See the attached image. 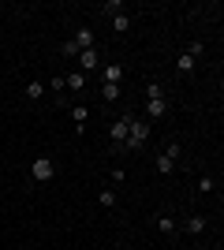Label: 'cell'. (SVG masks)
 Listing matches in <instances>:
<instances>
[{
	"label": "cell",
	"mask_w": 224,
	"mask_h": 250,
	"mask_svg": "<svg viewBox=\"0 0 224 250\" xmlns=\"http://www.w3.org/2000/svg\"><path fill=\"white\" fill-rule=\"evenodd\" d=\"M153 224H157V231H161V235H176V228H180L172 213H161V217H153Z\"/></svg>",
	"instance_id": "cell-7"
},
{
	"label": "cell",
	"mask_w": 224,
	"mask_h": 250,
	"mask_svg": "<svg viewBox=\"0 0 224 250\" xmlns=\"http://www.w3.org/2000/svg\"><path fill=\"white\" fill-rule=\"evenodd\" d=\"M60 52L71 60V56H79V45H75V42H64V45H60Z\"/></svg>",
	"instance_id": "cell-22"
},
{
	"label": "cell",
	"mask_w": 224,
	"mask_h": 250,
	"mask_svg": "<svg viewBox=\"0 0 224 250\" xmlns=\"http://www.w3.org/2000/svg\"><path fill=\"white\" fill-rule=\"evenodd\" d=\"M194 67H198V60H194V56H187V52H180V60H176V71H180V75H194Z\"/></svg>",
	"instance_id": "cell-11"
},
{
	"label": "cell",
	"mask_w": 224,
	"mask_h": 250,
	"mask_svg": "<svg viewBox=\"0 0 224 250\" xmlns=\"http://www.w3.org/2000/svg\"><path fill=\"white\" fill-rule=\"evenodd\" d=\"M71 120H75V131L82 135V131H86V120H90V108H86V104H75V108H71Z\"/></svg>",
	"instance_id": "cell-8"
},
{
	"label": "cell",
	"mask_w": 224,
	"mask_h": 250,
	"mask_svg": "<svg viewBox=\"0 0 224 250\" xmlns=\"http://www.w3.org/2000/svg\"><path fill=\"white\" fill-rule=\"evenodd\" d=\"M53 176H56V161L53 157H38V161L30 165V179L34 183H49Z\"/></svg>",
	"instance_id": "cell-2"
},
{
	"label": "cell",
	"mask_w": 224,
	"mask_h": 250,
	"mask_svg": "<svg viewBox=\"0 0 224 250\" xmlns=\"http://www.w3.org/2000/svg\"><path fill=\"white\" fill-rule=\"evenodd\" d=\"M120 94H123V86H112V83H101V97H105V101H120Z\"/></svg>",
	"instance_id": "cell-14"
},
{
	"label": "cell",
	"mask_w": 224,
	"mask_h": 250,
	"mask_svg": "<svg viewBox=\"0 0 224 250\" xmlns=\"http://www.w3.org/2000/svg\"><path fill=\"white\" fill-rule=\"evenodd\" d=\"M198 190H202V194H209V190H213V176H202V179H198Z\"/></svg>",
	"instance_id": "cell-23"
},
{
	"label": "cell",
	"mask_w": 224,
	"mask_h": 250,
	"mask_svg": "<svg viewBox=\"0 0 224 250\" xmlns=\"http://www.w3.org/2000/svg\"><path fill=\"white\" fill-rule=\"evenodd\" d=\"M71 42L79 45V52H86V49H97V30H94V26H79Z\"/></svg>",
	"instance_id": "cell-3"
},
{
	"label": "cell",
	"mask_w": 224,
	"mask_h": 250,
	"mask_svg": "<svg viewBox=\"0 0 224 250\" xmlns=\"http://www.w3.org/2000/svg\"><path fill=\"white\" fill-rule=\"evenodd\" d=\"M120 8H123L120 0H105V4H101L97 11H105V15H120Z\"/></svg>",
	"instance_id": "cell-20"
},
{
	"label": "cell",
	"mask_w": 224,
	"mask_h": 250,
	"mask_svg": "<svg viewBox=\"0 0 224 250\" xmlns=\"http://www.w3.org/2000/svg\"><path fill=\"white\" fill-rule=\"evenodd\" d=\"M187 56H194V60H198V56H205V45H202V42H191V45H187Z\"/></svg>",
	"instance_id": "cell-21"
},
{
	"label": "cell",
	"mask_w": 224,
	"mask_h": 250,
	"mask_svg": "<svg viewBox=\"0 0 224 250\" xmlns=\"http://www.w3.org/2000/svg\"><path fill=\"white\" fill-rule=\"evenodd\" d=\"M64 86L79 94V90H86V75H82V71H67V75H64Z\"/></svg>",
	"instance_id": "cell-10"
},
{
	"label": "cell",
	"mask_w": 224,
	"mask_h": 250,
	"mask_svg": "<svg viewBox=\"0 0 224 250\" xmlns=\"http://www.w3.org/2000/svg\"><path fill=\"white\" fill-rule=\"evenodd\" d=\"M153 165H157V172H161V176H172V172H176V161H168L164 153H157V157H153Z\"/></svg>",
	"instance_id": "cell-12"
},
{
	"label": "cell",
	"mask_w": 224,
	"mask_h": 250,
	"mask_svg": "<svg viewBox=\"0 0 224 250\" xmlns=\"http://www.w3.org/2000/svg\"><path fill=\"white\" fill-rule=\"evenodd\" d=\"M164 157H168V161H176V165H180V157H183V146H180V142H176V138H172L168 146H164Z\"/></svg>",
	"instance_id": "cell-15"
},
{
	"label": "cell",
	"mask_w": 224,
	"mask_h": 250,
	"mask_svg": "<svg viewBox=\"0 0 224 250\" xmlns=\"http://www.w3.org/2000/svg\"><path fill=\"white\" fill-rule=\"evenodd\" d=\"M112 30H116V34H127L131 30V15H123V11L112 15Z\"/></svg>",
	"instance_id": "cell-13"
},
{
	"label": "cell",
	"mask_w": 224,
	"mask_h": 250,
	"mask_svg": "<svg viewBox=\"0 0 224 250\" xmlns=\"http://www.w3.org/2000/svg\"><path fill=\"white\" fill-rule=\"evenodd\" d=\"M26 97H30V101H41L45 97V83H26Z\"/></svg>",
	"instance_id": "cell-16"
},
{
	"label": "cell",
	"mask_w": 224,
	"mask_h": 250,
	"mask_svg": "<svg viewBox=\"0 0 224 250\" xmlns=\"http://www.w3.org/2000/svg\"><path fill=\"white\" fill-rule=\"evenodd\" d=\"M97 63H101V52H97V49H86V52H79V67H82V75H86V71H94Z\"/></svg>",
	"instance_id": "cell-6"
},
{
	"label": "cell",
	"mask_w": 224,
	"mask_h": 250,
	"mask_svg": "<svg viewBox=\"0 0 224 250\" xmlns=\"http://www.w3.org/2000/svg\"><path fill=\"white\" fill-rule=\"evenodd\" d=\"M164 112H168V101H164V97H157V101H146V116H142V120H149V124H153V120H161Z\"/></svg>",
	"instance_id": "cell-5"
},
{
	"label": "cell",
	"mask_w": 224,
	"mask_h": 250,
	"mask_svg": "<svg viewBox=\"0 0 224 250\" xmlns=\"http://www.w3.org/2000/svg\"><path fill=\"white\" fill-rule=\"evenodd\" d=\"M45 90H53V97H64V75H56V79L45 86Z\"/></svg>",
	"instance_id": "cell-19"
},
{
	"label": "cell",
	"mask_w": 224,
	"mask_h": 250,
	"mask_svg": "<svg viewBox=\"0 0 224 250\" xmlns=\"http://www.w3.org/2000/svg\"><path fill=\"white\" fill-rule=\"evenodd\" d=\"M183 228L191 231V235H202V231H205V217H202V213H191V217L183 220Z\"/></svg>",
	"instance_id": "cell-9"
},
{
	"label": "cell",
	"mask_w": 224,
	"mask_h": 250,
	"mask_svg": "<svg viewBox=\"0 0 224 250\" xmlns=\"http://www.w3.org/2000/svg\"><path fill=\"white\" fill-rule=\"evenodd\" d=\"M97 202L105 209H116V190H97Z\"/></svg>",
	"instance_id": "cell-17"
},
{
	"label": "cell",
	"mask_w": 224,
	"mask_h": 250,
	"mask_svg": "<svg viewBox=\"0 0 224 250\" xmlns=\"http://www.w3.org/2000/svg\"><path fill=\"white\" fill-rule=\"evenodd\" d=\"M123 75H127V67H123V63H105V67H101V83L123 86Z\"/></svg>",
	"instance_id": "cell-4"
},
{
	"label": "cell",
	"mask_w": 224,
	"mask_h": 250,
	"mask_svg": "<svg viewBox=\"0 0 224 250\" xmlns=\"http://www.w3.org/2000/svg\"><path fill=\"white\" fill-rule=\"evenodd\" d=\"M131 116H135V112H123V116L116 120V124L108 127V142H112L108 149H116V146H123V142H127V131H131Z\"/></svg>",
	"instance_id": "cell-1"
},
{
	"label": "cell",
	"mask_w": 224,
	"mask_h": 250,
	"mask_svg": "<svg viewBox=\"0 0 224 250\" xmlns=\"http://www.w3.org/2000/svg\"><path fill=\"white\" fill-rule=\"evenodd\" d=\"M146 97H149V101L164 97V86H161V83H146Z\"/></svg>",
	"instance_id": "cell-18"
}]
</instances>
